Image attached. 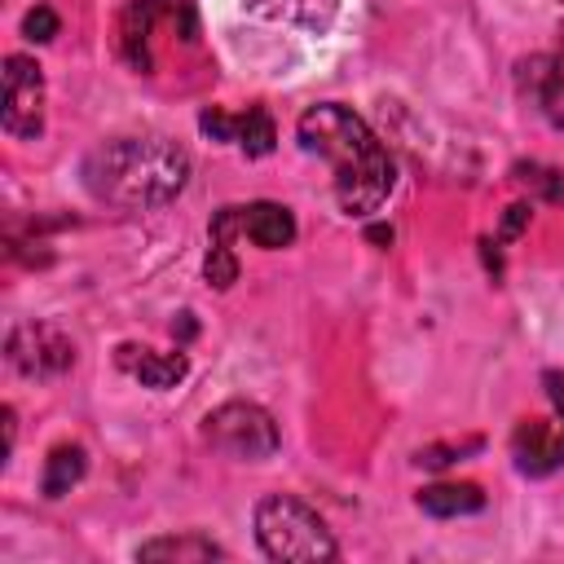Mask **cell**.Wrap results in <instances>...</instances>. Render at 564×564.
Here are the masks:
<instances>
[{"mask_svg":"<svg viewBox=\"0 0 564 564\" xmlns=\"http://www.w3.org/2000/svg\"><path fill=\"white\" fill-rule=\"evenodd\" d=\"M300 145L304 154H317L335 172V203L348 216H370L392 194L397 167L379 137L339 101H322L300 115Z\"/></svg>","mask_w":564,"mask_h":564,"instance_id":"obj_1","label":"cell"},{"mask_svg":"<svg viewBox=\"0 0 564 564\" xmlns=\"http://www.w3.org/2000/svg\"><path fill=\"white\" fill-rule=\"evenodd\" d=\"M189 181V154L167 137H119L84 159V189L123 212L172 203Z\"/></svg>","mask_w":564,"mask_h":564,"instance_id":"obj_2","label":"cell"},{"mask_svg":"<svg viewBox=\"0 0 564 564\" xmlns=\"http://www.w3.org/2000/svg\"><path fill=\"white\" fill-rule=\"evenodd\" d=\"M256 538H260V551L269 560H335L339 555L326 520L308 502H300L291 494L260 498V507H256Z\"/></svg>","mask_w":564,"mask_h":564,"instance_id":"obj_3","label":"cell"},{"mask_svg":"<svg viewBox=\"0 0 564 564\" xmlns=\"http://www.w3.org/2000/svg\"><path fill=\"white\" fill-rule=\"evenodd\" d=\"M203 436L212 449L229 454V458H247L260 463L278 449V423L269 410H260L256 401H225L203 419Z\"/></svg>","mask_w":564,"mask_h":564,"instance_id":"obj_4","label":"cell"},{"mask_svg":"<svg viewBox=\"0 0 564 564\" xmlns=\"http://www.w3.org/2000/svg\"><path fill=\"white\" fill-rule=\"evenodd\" d=\"M546 383H551V414L524 419L511 436V458L520 476H551L564 467V388L555 375H546Z\"/></svg>","mask_w":564,"mask_h":564,"instance_id":"obj_5","label":"cell"},{"mask_svg":"<svg viewBox=\"0 0 564 564\" xmlns=\"http://www.w3.org/2000/svg\"><path fill=\"white\" fill-rule=\"evenodd\" d=\"M0 123L18 141H35L44 128V75L26 53L4 57V110Z\"/></svg>","mask_w":564,"mask_h":564,"instance_id":"obj_6","label":"cell"},{"mask_svg":"<svg viewBox=\"0 0 564 564\" xmlns=\"http://www.w3.org/2000/svg\"><path fill=\"white\" fill-rule=\"evenodd\" d=\"M4 352H9V366L26 379H53L75 366V344L57 326H44V322L13 326Z\"/></svg>","mask_w":564,"mask_h":564,"instance_id":"obj_7","label":"cell"},{"mask_svg":"<svg viewBox=\"0 0 564 564\" xmlns=\"http://www.w3.org/2000/svg\"><path fill=\"white\" fill-rule=\"evenodd\" d=\"M176 4L181 0H132L128 9H123V26H119V48H123V57L132 62V70H150L154 66V26L163 22V18H172L176 13Z\"/></svg>","mask_w":564,"mask_h":564,"instance_id":"obj_8","label":"cell"},{"mask_svg":"<svg viewBox=\"0 0 564 564\" xmlns=\"http://www.w3.org/2000/svg\"><path fill=\"white\" fill-rule=\"evenodd\" d=\"M234 234H242V207H220L207 225V260L203 273L216 291H229L238 282V256H234Z\"/></svg>","mask_w":564,"mask_h":564,"instance_id":"obj_9","label":"cell"},{"mask_svg":"<svg viewBox=\"0 0 564 564\" xmlns=\"http://www.w3.org/2000/svg\"><path fill=\"white\" fill-rule=\"evenodd\" d=\"M115 361H119L132 379H141L145 388H172V383H181V379H185V370H189V361H185V352H181V348H176V352H154V348L119 344Z\"/></svg>","mask_w":564,"mask_h":564,"instance_id":"obj_10","label":"cell"},{"mask_svg":"<svg viewBox=\"0 0 564 564\" xmlns=\"http://www.w3.org/2000/svg\"><path fill=\"white\" fill-rule=\"evenodd\" d=\"M242 234H247L256 247H264V251H282V247L295 242V216H291V207H282V203L260 198V203H247V207H242Z\"/></svg>","mask_w":564,"mask_h":564,"instance_id":"obj_11","label":"cell"},{"mask_svg":"<svg viewBox=\"0 0 564 564\" xmlns=\"http://www.w3.org/2000/svg\"><path fill=\"white\" fill-rule=\"evenodd\" d=\"M84 471H88V454H84V445H53L48 458H44V476H40L44 498H62V494H70V485H79Z\"/></svg>","mask_w":564,"mask_h":564,"instance_id":"obj_12","label":"cell"},{"mask_svg":"<svg viewBox=\"0 0 564 564\" xmlns=\"http://www.w3.org/2000/svg\"><path fill=\"white\" fill-rule=\"evenodd\" d=\"M419 507H423L427 516H436V520H449V516H471V511H480V507H485V494H480V485H471V480L432 485V489L419 494Z\"/></svg>","mask_w":564,"mask_h":564,"instance_id":"obj_13","label":"cell"},{"mask_svg":"<svg viewBox=\"0 0 564 564\" xmlns=\"http://www.w3.org/2000/svg\"><path fill=\"white\" fill-rule=\"evenodd\" d=\"M533 79H538V106L551 128H564V48L551 57H533Z\"/></svg>","mask_w":564,"mask_h":564,"instance_id":"obj_14","label":"cell"},{"mask_svg":"<svg viewBox=\"0 0 564 564\" xmlns=\"http://www.w3.org/2000/svg\"><path fill=\"white\" fill-rule=\"evenodd\" d=\"M225 551L203 538V533H185V538H154L137 546V560H220Z\"/></svg>","mask_w":564,"mask_h":564,"instance_id":"obj_15","label":"cell"},{"mask_svg":"<svg viewBox=\"0 0 564 564\" xmlns=\"http://www.w3.org/2000/svg\"><path fill=\"white\" fill-rule=\"evenodd\" d=\"M229 141H238V150H242V154H251V159L269 154V150H273V141H278L269 110H264V106H251L247 115H234V132H229Z\"/></svg>","mask_w":564,"mask_h":564,"instance_id":"obj_16","label":"cell"},{"mask_svg":"<svg viewBox=\"0 0 564 564\" xmlns=\"http://www.w3.org/2000/svg\"><path fill=\"white\" fill-rule=\"evenodd\" d=\"M516 181H520V185L542 189L546 198H564V176H560V172H551V167H538V163H516Z\"/></svg>","mask_w":564,"mask_h":564,"instance_id":"obj_17","label":"cell"},{"mask_svg":"<svg viewBox=\"0 0 564 564\" xmlns=\"http://www.w3.org/2000/svg\"><path fill=\"white\" fill-rule=\"evenodd\" d=\"M22 35H26V40H35V44L53 40V35H57V13H53L48 4H35V9L22 18Z\"/></svg>","mask_w":564,"mask_h":564,"instance_id":"obj_18","label":"cell"},{"mask_svg":"<svg viewBox=\"0 0 564 564\" xmlns=\"http://www.w3.org/2000/svg\"><path fill=\"white\" fill-rule=\"evenodd\" d=\"M471 449H480V436H467V441H458V445H427V449H419V467H445V463H454V454H471Z\"/></svg>","mask_w":564,"mask_h":564,"instance_id":"obj_19","label":"cell"},{"mask_svg":"<svg viewBox=\"0 0 564 564\" xmlns=\"http://www.w3.org/2000/svg\"><path fill=\"white\" fill-rule=\"evenodd\" d=\"M524 225H529V207L524 203H511L507 207V220H502V238H516Z\"/></svg>","mask_w":564,"mask_h":564,"instance_id":"obj_20","label":"cell"}]
</instances>
